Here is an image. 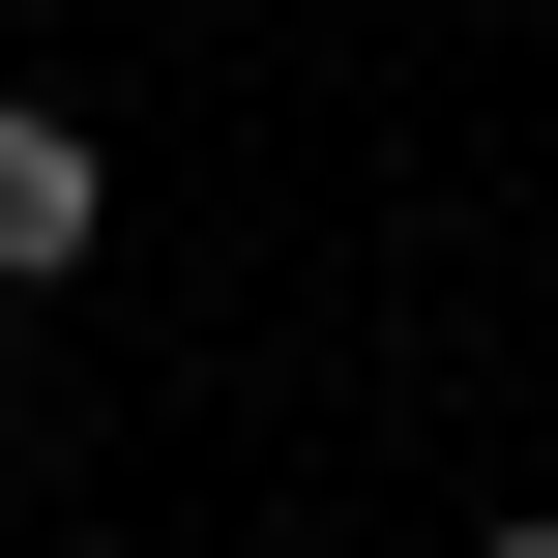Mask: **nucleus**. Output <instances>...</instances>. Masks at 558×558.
Wrapping results in <instances>:
<instances>
[{"label": "nucleus", "mask_w": 558, "mask_h": 558, "mask_svg": "<svg viewBox=\"0 0 558 558\" xmlns=\"http://www.w3.org/2000/svg\"><path fill=\"white\" fill-rule=\"evenodd\" d=\"M471 558H558V500H500V530H471Z\"/></svg>", "instance_id": "obj_2"}, {"label": "nucleus", "mask_w": 558, "mask_h": 558, "mask_svg": "<svg viewBox=\"0 0 558 558\" xmlns=\"http://www.w3.org/2000/svg\"><path fill=\"white\" fill-rule=\"evenodd\" d=\"M88 235H118V147H88L59 88H0V294H59Z\"/></svg>", "instance_id": "obj_1"}]
</instances>
